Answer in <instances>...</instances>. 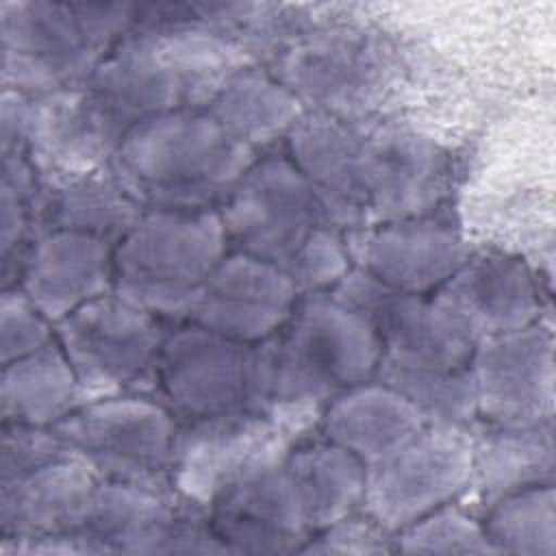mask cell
Segmentation results:
<instances>
[{"label":"cell","instance_id":"cb8c5ba5","mask_svg":"<svg viewBox=\"0 0 556 556\" xmlns=\"http://www.w3.org/2000/svg\"><path fill=\"white\" fill-rule=\"evenodd\" d=\"M91 400L56 337L46 348L2 365V424L54 428Z\"/></svg>","mask_w":556,"mask_h":556},{"label":"cell","instance_id":"e0dca14e","mask_svg":"<svg viewBox=\"0 0 556 556\" xmlns=\"http://www.w3.org/2000/svg\"><path fill=\"white\" fill-rule=\"evenodd\" d=\"M208 517L228 554H291L311 539L285 458L228 486Z\"/></svg>","mask_w":556,"mask_h":556},{"label":"cell","instance_id":"8992f818","mask_svg":"<svg viewBox=\"0 0 556 556\" xmlns=\"http://www.w3.org/2000/svg\"><path fill=\"white\" fill-rule=\"evenodd\" d=\"M228 250L217 211H143L113 250V291L159 319L185 321Z\"/></svg>","mask_w":556,"mask_h":556},{"label":"cell","instance_id":"f546056e","mask_svg":"<svg viewBox=\"0 0 556 556\" xmlns=\"http://www.w3.org/2000/svg\"><path fill=\"white\" fill-rule=\"evenodd\" d=\"M54 341V324L46 319L17 289H2L0 298V363L28 356Z\"/></svg>","mask_w":556,"mask_h":556},{"label":"cell","instance_id":"3957f363","mask_svg":"<svg viewBox=\"0 0 556 556\" xmlns=\"http://www.w3.org/2000/svg\"><path fill=\"white\" fill-rule=\"evenodd\" d=\"M256 159L204 109H185L130 128L109 167L146 211H217Z\"/></svg>","mask_w":556,"mask_h":556},{"label":"cell","instance_id":"7a4b0ae2","mask_svg":"<svg viewBox=\"0 0 556 556\" xmlns=\"http://www.w3.org/2000/svg\"><path fill=\"white\" fill-rule=\"evenodd\" d=\"M217 213L232 250L276 265L302 295L352 269L343 232L287 154L256 159Z\"/></svg>","mask_w":556,"mask_h":556},{"label":"cell","instance_id":"ac0fdd59","mask_svg":"<svg viewBox=\"0 0 556 556\" xmlns=\"http://www.w3.org/2000/svg\"><path fill=\"white\" fill-rule=\"evenodd\" d=\"M113 250L104 239L48 228L24 252L17 287L52 324L113 291Z\"/></svg>","mask_w":556,"mask_h":556},{"label":"cell","instance_id":"d6986e66","mask_svg":"<svg viewBox=\"0 0 556 556\" xmlns=\"http://www.w3.org/2000/svg\"><path fill=\"white\" fill-rule=\"evenodd\" d=\"M98 484L100 476L70 450L0 480V536H76Z\"/></svg>","mask_w":556,"mask_h":556},{"label":"cell","instance_id":"7c38bea8","mask_svg":"<svg viewBox=\"0 0 556 556\" xmlns=\"http://www.w3.org/2000/svg\"><path fill=\"white\" fill-rule=\"evenodd\" d=\"M0 124L2 148H22L46 187L109 167L124 139L83 85L43 96L2 89Z\"/></svg>","mask_w":556,"mask_h":556},{"label":"cell","instance_id":"f1b7e54d","mask_svg":"<svg viewBox=\"0 0 556 556\" xmlns=\"http://www.w3.org/2000/svg\"><path fill=\"white\" fill-rule=\"evenodd\" d=\"M393 539L395 552L404 554H497L482 519L473 517L458 502L428 513Z\"/></svg>","mask_w":556,"mask_h":556},{"label":"cell","instance_id":"44dd1931","mask_svg":"<svg viewBox=\"0 0 556 556\" xmlns=\"http://www.w3.org/2000/svg\"><path fill=\"white\" fill-rule=\"evenodd\" d=\"M378 70L376 52L363 37L326 33L308 35L282 52L280 70L271 74L298 96L304 109L311 102L317 106L315 113L343 117L369 93Z\"/></svg>","mask_w":556,"mask_h":556},{"label":"cell","instance_id":"9c48e42d","mask_svg":"<svg viewBox=\"0 0 556 556\" xmlns=\"http://www.w3.org/2000/svg\"><path fill=\"white\" fill-rule=\"evenodd\" d=\"M178 419L150 393L91 400L54 426L70 452L102 480L172 491V452Z\"/></svg>","mask_w":556,"mask_h":556},{"label":"cell","instance_id":"6da1fadb","mask_svg":"<svg viewBox=\"0 0 556 556\" xmlns=\"http://www.w3.org/2000/svg\"><path fill=\"white\" fill-rule=\"evenodd\" d=\"M287 156L341 232L432 213L445 189L439 148L397 126L306 111L287 135Z\"/></svg>","mask_w":556,"mask_h":556},{"label":"cell","instance_id":"5bb4252c","mask_svg":"<svg viewBox=\"0 0 556 556\" xmlns=\"http://www.w3.org/2000/svg\"><path fill=\"white\" fill-rule=\"evenodd\" d=\"M469 374L478 419L517 426L554 419V337L541 321L480 339Z\"/></svg>","mask_w":556,"mask_h":556},{"label":"cell","instance_id":"277c9868","mask_svg":"<svg viewBox=\"0 0 556 556\" xmlns=\"http://www.w3.org/2000/svg\"><path fill=\"white\" fill-rule=\"evenodd\" d=\"M135 13L130 2H2V87L43 96L85 85Z\"/></svg>","mask_w":556,"mask_h":556},{"label":"cell","instance_id":"9a60e30c","mask_svg":"<svg viewBox=\"0 0 556 556\" xmlns=\"http://www.w3.org/2000/svg\"><path fill=\"white\" fill-rule=\"evenodd\" d=\"M354 269L413 295H432L471 254L460 228L443 213L343 232Z\"/></svg>","mask_w":556,"mask_h":556},{"label":"cell","instance_id":"2e32d148","mask_svg":"<svg viewBox=\"0 0 556 556\" xmlns=\"http://www.w3.org/2000/svg\"><path fill=\"white\" fill-rule=\"evenodd\" d=\"M298 285L276 265L228 250L187 313V324L243 343L274 337L300 300Z\"/></svg>","mask_w":556,"mask_h":556},{"label":"cell","instance_id":"30bf717a","mask_svg":"<svg viewBox=\"0 0 556 556\" xmlns=\"http://www.w3.org/2000/svg\"><path fill=\"white\" fill-rule=\"evenodd\" d=\"M163 319L109 291L54 324V337L93 400L156 391Z\"/></svg>","mask_w":556,"mask_h":556},{"label":"cell","instance_id":"603a6c76","mask_svg":"<svg viewBox=\"0 0 556 556\" xmlns=\"http://www.w3.org/2000/svg\"><path fill=\"white\" fill-rule=\"evenodd\" d=\"M471 489L482 510L515 491L554 484V419L541 424H469Z\"/></svg>","mask_w":556,"mask_h":556},{"label":"cell","instance_id":"7402d4cb","mask_svg":"<svg viewBox=\"0 0 556 556\" xmlns=\"http://www.w3.org/2000/svg\"><path fill=\"white\" fill-rule=\"evenodd\" d=\"M428 419L391 387L367 380L330 400L319 417V437L376 465L408 443Z\"/></svg>","mask_w":556,"mask_h":556},{"label":"cell","instance_id":"4dcf8cb0","mask_svg":"<svg viewBox=\"0 0 556 556\" xmlns=\"http://www.w3.org/2000/svg\"><path fill=\"white\" fill-rule=\"evenodd\" d=\"M395 552V539L363 510L315 532L300 554H389Z\"/></svg>","mask_w":556,"mask_h":556},{"label":"cell","instance_id":"4fadbf2b","mask_svg":"<svg viewBox=\"0 0 556 556\" xmlns=\"http://www.w3.org/2000/svg\"><path fill=\"white\" fill-rule=\"evenodd\" d=\"M330 291L371 326L380 348L376 374H434L469 367L476 337L430 295L391 289L354 267Z\"/></svg>","mask_w":556,"mask_h":556},{"label":"cell","instance_id":"8fae6325","mask_svg":"<svg viewBox=\"0 0 556 556\" xmlns=\"http://www.w3.org/2000/svg\"><path fill=\"white\" fill-rule=\"evenodd\" d=\"M471 476L469 426L428 421L397 452L365 467L361 510L395 536L428 513L458 502L469 493Z\"/></svg>","mask_w":556,"mask_h":556},{"label":"cell","instance_id":"d4e9b609","mask_svg":"<svg viewBox=\"0 0 556 556\" xmlns=\"http://www.w3.org/2000/svg\"><path fill=\"white\" fill-rule=\"evenodd\" d=\"M285 467L302 504L311 536L361 510L365 465L348 450L319 439H302L287 456Z\"/></svg>","mask_w":556,"mask_h":556},{"label":"cell","instance_id":"ba28073f","mask_svg":"<svg viewBox=\"0 0 556 556\" xmlns=\"http://www.w3.org/2000/svg\"><path fill=\"white\" fill-rule=\"evenodd\" d=\"M154 393L178 421L269 408L267 341L243 343L185 321L165 332Z\"/></svg>","mask_w":556,"mask_h":556},{"label":"cell","instance_id":"52a82bcc","mask_svg":"<svg viewBox=\"0 0 556 556\" xmlns=\"http://www.w3.org/2000/svg\"><path fill=\"white\" fill-rule=\"evenodd\" d=\"M319 417L321 413L274 402L263 410L178 421L169 471L172 491L208 510L228 486L282 460L319 424Z\"/></svg>","mask_w":556,"mask_h":556},{"label":"cell","instance_id":"83f0119b","mask_svg":"<svg viewBox=\"0 0 556 556\" xmlns=\"http://www.w3.org/2000/svg\"><path fill=\"white\" fill-rule=\"evenodd\" d=\"M482 526L497 554H556L554 484H539L500 497L482 510Z\"/></svg>","mask_w":556,"mask_h":556},{"label":"cell","instance_id":"ffe728a7","mask_svg":"<svg viewBox=\"0 0 556 556\" xmlns=\"http://www.w3.org/2000/svg\"><path fill=\"white\" fill-rule=\"evenodd\" d=\"M476 341L539 321L541 300L530 269L515 256L478 252L430 295Z\"/></svg>","mask_w":556,"mask_h":556},{"label":"cell","instance_id":"484cf974","mask_svg":"<svg viewBox=\"0 0 556 556\" xmlns=\"http://www.w3.org/2000/svg\"><path fill=\"white\" fill-rule=\"evenodd\" d=\"M204 111L256 152L282 137L287 139L306 115L298 96L256 63L232 74Z\"/></svg>","mask_w":556,"mask_h":556},{"label":"cell","instance_id":"4316f807","mask_svg":"<svg viewBox=\"0 0 556 556\" xmlns=\"http://www.w3.org/2000/svg\"><path fill=\"white\" fill-rule=\"evenodd\" d=\"M143 206L122 187L111 167L46 187L39 224L91 235L117 245L143 215ZM39 230V232H41Z\"/></svg>","mask_w":556,"mask_h":556},{"label":"cell","instance_id":"5b68a950","mask_svg":"<svg viewBox=\"0 0 556 556\" xmlns=\"http://www.w3.org/2000/svg\"><path fill=\"white\" fill-rule=\"evenodd\" d=\"M267 348L274 402L315 413L343 391L374 380L380 361L371 326L332 291L300 295Z\"/></svg>","mask_w":556,"mask_h":556}]
</instances>
